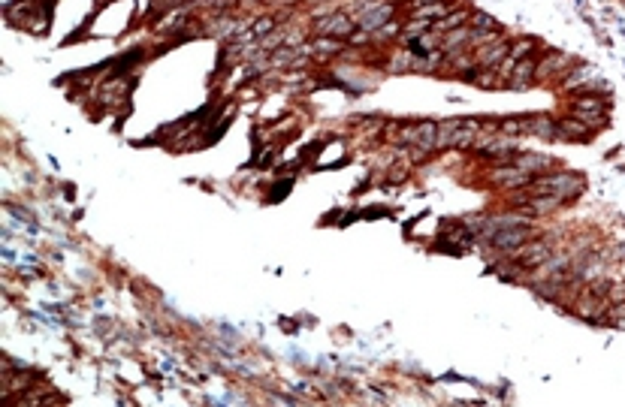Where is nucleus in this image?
Instances as JSON below:
<instances>
[{
  "instance_id": "obj_1",
  "label": "nucleus",
  "mask_w": 625,
  "mask_h": 407,
  "mask_svg": "<svg viewBox=\"0 0 625 407\" xmlns=\"http://www.w3.org/2000/svg\"><path fill=\"white\" fill-rule=\"evenodd\" d=\"M583 178H577L571 172H559V175H544L537 181H529V194H544V196H559L562 202L580 194Z\"/></svg>"
},
{
  "instance_id": "obj_2",
  "label": "nucleus",
  "mask_w": 625,
  "mask_h": 407,
  "mask_svg": "<svg viewBox=\"0 0 625 407\" xmlns=\"http://www.w3.org/2000/svg\"><path fill=\"white\" fill-rule=\"evenodd\" d=\"M478 142V121H444L438 124V145L465 148Z\"/></svg>"
},
{
  "instance_id": "obj_3",
  "label": "nucleus",
  "mask_w": 625,
  "mask_h": 407,
  "mask_svg": "<svg viewBox=\"0 0 625 407\" xmlns=\"http://www.w3.org/2000/svg\"><path fill=\"white\" fill-rule=\"evenodd\" d=\"M529 242V227L526 223H513V227H502L498 233H493V244L504 253H517L520 247Z\"/></svg>"
},
{
  "instance_id": "obj_4",
  "label": "nucleus",
  "mask_w": 625,
  "mask_h": 407,
  "mask_svg": "<svg viewBox=\"0 0 625 407\" xmlns=\"http://www.w3.org/2000/svg\"><path fill=\"white\" fill-rule=\"evenodd\" d=\"M402 139L411 142V145H417V148H423V151H432V148H438V124L423 121L417 127H405V130H402Z\"/></svg>"
},
{
  "instance_id": "obj_5",
  "label": "nucleus",
  "mask_w": 625,
  "mask_h": 407,
  "mask_svg": "<svg viewBox=\"0 0 625 407\" xmlns=\"http://www.w3.org/2000/svg\"><path fill=\"white\" fill-rule=\"evenodd\" d=\"M318 34H320V36H336V39L351 36V34H354L351 15H345V12L323 15V19H318Z\"/></svg>"
},
{
  "instance_id": "obj_6",
  "label": "nucleus",
  "mask_w": 625,
  "mask_h": 407,
  "mask_svg": "<svg viewBox=\"0 0 625 407\" xmlns=\"http://www.w3.org/2000/svg\"><path fill=\"white\" fill-rule=\"evenodd\" d=\"M517 260H520V266H526V269L544 266V262L550 260V244L547 242H526L517 251Z\"/></svg>"
},
{
  "instance_id": "obj_7",
  "label": "nucleus",
  "mask_w": 625,
  "mask_h": 407,
  "mask_svg": "<svg viewBox=\"0 0 625 407\" xmlns=\"http://www.w3.org/2000/svg\"><path fill=\"white\" fill-rule=\"evenodd\" d=\"M489 181H493V185H498V187H529L532 175L523 172L520 166H504V169H493Z\"/></svg>"
},
{
  "instance_id": "obj_8",
  "label": "nucleus",
  "mask_w": 625,
  "mask_h": 407,
  "mask_svg": "<svg viewBox=\"0 0 625 407\" xmlns=\"http://www.w3.org/2000/svg\"><path fill=\"white\" fill-rule=\"evenodd\" d=\"M601 97H592V94H583V97L574 100L571 112L577 118H583V121H589V127H598V118H601Z\"/></svg>"
},
{
  "instance_id": "obj_9",
  "label": "nucleus",
  "mask_w": 625,
  "mask_h": 407,
  "mask_svg": "<svg viewBox=\"0 0 625 407\" xmlns=\"http://www.w3.org/2000/svg\"><path fill=\"white\" fill-rule=\"evenodd\" d=\"M393 15V6H384V3H371L366 12H360V28L362 30H381L384 21Z\"/></svg>"
},
{
  "instance_id": "obj_10",
  "label": "nucleus",
  "mask_w": 625,
  "mask_h": 407,
  "mask_svg": "<svg viewBox=\"0 0 625 407\" xmlns=\"http://www.w3.org/2000/svg\"><path fill=\"white\" fill-rule=\"evenodd\" d=\"M508 52L511 49H508L504 39H502V43H493V45H484V49L478 52V63H480V67H486V70H495L498 63L504 61V54H508Z\"/></svg>"
},
{
  "instance_id": "obj_11",
  "label": "nucleus",
  "mask_w": 625,
  "mask_h": 407,
  "mask_svg": "<svg viewBox=\"0 0 625 407\" xmlns=\"http://www.w3.org/2000/svg\"><path fill=\"white\" fill-rule=\"evenodd\" d=\"M537 73V67H535V61H520L517 67H513V73L508 79V85L511 87H517V91H523V87H529V82L535 79Z\"/></svg>"
},
{
  "instance_id": "obj_12",
  "label": "nucleus",
  "mask_w": 625,
  "mask_h": 407,
  "mask_svg": "<svg viewBox=\"0 0 625 407\" xmlns=\"http://www.w3.org/2000/svg\"><path fill=\"white\" fill-rule=\"evenodd\" d=\"M559 127V136L562 139H586L589 136V127L583 124V118H565V121H559L556 124Z\"/></svg>"
},
{
  "instance_id": "obj_13",
  "label": "nucleus",
  "mask_w": 625,
  "mask_h": 407,
  "mask_svg": "<svg viewBox=\"0 0 625 407\" xmlns=\"http://www.w3.org/2000/svg\"><path fill=\"white\" fill-rule=\"evenodd\" d=\"M526 133H532V136H541V139H553V136H559V127L550 121V118H529V124H526Z\"/></svg>"
},
{
  "instance_id": "obj_14",
  "label": "nucleus",
  "mask_w": 625,
  "mask_h": 407,
  "mask_svg": "<svg viewBox=\"0 0 625 407\" xmlns=\"http://www.w3.org/2000/svg\"><path fill=\"white\" fill-rule=\"evenodd\" d=\"M517 166H520L523 172L532 175V172L547 169V166H550V157H541V154H520V157H517Z\"/></svg>"
},
{
  "instance_id": "obj_15",
  "label": "nucleus",
  "mask_w": 625,
  "mask_h": 407,
  "mask_svg": "<svg viewBox=\"0 0 625 407\" xmlns=\"http://www.w3.org/2000/svg\"><path fill=\"white\" fill-rule=\"evenodd\" d=\"M571 63V58H565V54H547V58L541 61V67H537V76H553V73H559L562 67H568Z\"/></svg>"
},
{
  "instance_id": "obj_16",
  "label": "nucleus",
  "mask_w": 625,
  "mask_h": 407,
  "mask_svg": "<svg viewBox=\"0 0 625 407\" xmlns=\"http://www.w3.org/2000/svg\"><path fill=\"white\" fill-rule=\"evenodd\" d=\"M465 19H469V12H447L444 19H438V25H435V30H438V34H447V30H456Z\"/></svg>"
},
{
  "instance_id": "obj_17",
  "label": "nucleus",
  "mask_w": 625,
  "mask_h": 407,
  "mask_svg": "<svg viewBox=\"0 0 625 407\" xmlns=\"http://www.w3.org/2000/svg\"><path fill=\"white\" fill-rule=\"evenodd\" d=\"M589 85H598V79L592 76V70H580V73H574L565 79V87H589Z\"/></svg>"
},
{
  "instance_id": "obj_18",
  "label": "nucleus",
  "mask_w": 625,
  "mask_h": 407,
  "mask_svg": "<svg viewBox=\"0 0 625 407\" xmlns=\"http://www.w3.org/2000/svg\"><path fill=\"white\" fill-rule=\"evenodd\" d=\"M577 311H580L583 317H601V314H604V308H601V299H595V296L580 299V302H577Z\"/></svg>"
},
{
  "instance_id": "obj_19",
  "label": "nucleus",
  "mask_w": 625,
  "mask_h": 407,
  "mask_svg": "<svg viewBox=\"0 0 625 407\" xmlns=\"http://www.w3.org/2000/svg\"><path fill=\"white\" fill-rule=\"evenodd\" d=\"M308 52H318V54H332V52H338V39H336V36H320V39H314V43L308 45Z\"/></svg>"
},
{
  "instance_id": "obj_20",
  "label": "nucleus",
  "mask_w": 625,
  "mask_h": 407,
  "mask_svg": "<svg viewBox=\"0 0 625 407\" xmlns=\"http://www.w3.org/2000/svg\"><path fill=\"white\" fill-rule=\"evenodd\" d=\"M469 36H471V28H456V30H447V34H444V45L450 49V45L469 43Z\"/></svg>"
},
{
  "instance_id": "obj_21",
  "label": "nucleus",
  "mask_w": 625,
  "mask_h": 407,
  "mask_svg": "<svg viewBox=\"0 0 625 407\" xmlns=\"http://www.w3.org/2000/svg\"><path fill=\"white\" fill-rule=\"evenodd\" d=\"M411 58H414L411 52H396L393 61H390V70H408L411 67Z\"/></svg>"
},
{
  "instance_id": "obj_22",
  "label": "nucleus",
  "mask_w": 625,
  "mask_h": 407,
  "mask_svg": "<svg viewBox=\"0 0 625 407\" xmlns=\"http://www.w3.org/2000/svg\"><path fill=\"white\" fill-rule=\"evenodd\" d=\"M526 52H532V39H520V43L513 45V49H511L508 54H511L513 61H523V58H526Z\"/></svg>"
},
{
  "instance_id": "obj_23",
  "label": "nucleus",
  "mask_w": 625,
  "mask_h": 407,
  "mask_svg": "<svg viewBox=\"0 0 625 407\" xmlns=\"http://www.w3.org/2000/svg\"><path fill=\"white\" fill-rule=\"evenodd\" d=\"M471 25H474V30H498V25L489 19V15H474Z\"/></svg>"
},
{
  "instance_id": "obj_24",
  "label": "nucleus",
  "mask_w": 625,
  "mask_h": 407,
  "mask_svg": "<svg viewBox=\"0 0 625 407\" xmlns=\"http://www.w3.org/2000/svg\"><path fill=\"white\" fill-rule=\"evenodd\" d=\"M272 25H275V21L269 19V15H266V19H257V21H254V34L263 36V34H269V30H272Z\"/></svg>"
},
{
  "instance_id": "obj_25",
  "label": "nucleus",
  "mask_w": 625,
  "mask_h": 407,
  "mask_svg": "<svg viewBox=\"0 0 625 407\" xmlns=\"http://www.w3.org/2000/svg\"><path fill=\"white\" fill-rule=\"evenodd\" d=\"M474 63H478V58H453V67H460V70H471Z\"/></svg>"
},
{
  "instance_id": "obj_26",
  "label": "nucleus",
  "mask_w": 625,
  "mask_h": 407,
  "mask_svg": "<svg viewBox=\"0 0 625 407\" xmlns=\"http://www.w3.org/2000/svg\"><path fill=\"white\" fill-rule=\"evenodd\" d=\"M378 34H381V36H396V34H399V25H384Z\"/></svg>"
},
{
  "instance_id": "obj_27",
  "label": "nucleus",
  "mask_w": 625,
  "mask_h": 407,
  "mask_svg": "<svg viewBox=\"0 0 625 407\" xmlns=\"http://www.w3.org/2000/svg\"><path fill=\"white\" fill-rule=\"evenodd\" d=\"M411 3H414V6H429V3H435V0H411Z\"/></svg>"
}]
</instances>
